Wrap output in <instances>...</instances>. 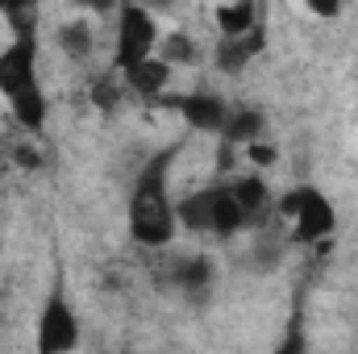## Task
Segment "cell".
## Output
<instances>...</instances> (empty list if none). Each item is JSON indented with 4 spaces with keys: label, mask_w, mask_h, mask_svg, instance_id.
<instances>
[{
    "label": "cell",
    "mask_w": 358,
    "mask_h": 354,
    "mask_svg": "<svg viewBox=\"0 0 358 354\" xmlns=\"http://www.w3.org/2000/svg\"><path fill=\"white\" fill-rule=\"evenodd\" d=\"M38 55H42V38H8L0 46V96L25 134H42L50 117Z\"/></svg>",
    "instance_id": "2"
},
{
    "label": "cell",
    "mask_w": 358,
    "mask_h": 354,
    "mask_svg": "<svg viewBox=\"0 0 358 354\" xmlns=\"http://www.w3.org/2000/svg\"><path fill=\"white\" fill-rule=\"evenodd\" d=\"M308 13H313V17H342L346 8H342V4H308Z\"/></svg>",
    "instance_id": "19"
},
{
    "label": "cell",
    "mask_w": 358,
    "mask_h": 354,
    "mask_svg": "<svg viewBox=\"0 0 358 354\" xmlns=\"http://www.w3.org/2000/svg\"><path fill=\"white\" fill-rule=\"evenodd\" d=\"M271 354H304V338L292 330V334H287V338H283V342H279V346H275Z\"/></svg>",
    "instance_id": "18"
},
{
    "label": "cell",
    "mask_w": 358,
    "mask_h": 354,
    "mask_svg": "<svg viewBox=\"0 0 358 354\" xmlns=\"http://www.w3.org/2000/svg\"><path fill=\"white\" fill-rule=\"evenodd\" d=\"M171 67L155 55V59H146V63H138V67H129V71H121V88L129 92V96H138V100H163L167 92H171Z\"/></svg>",
    "instance_id": "10"
},
{
    "label": "cell",
    "mask_w": 358,
    "mask_h": 354,
    "mask_svg": "<svg viewBox=\"0 0 358 354\" xmlns=\"http://www.w3.org/2000/svg\"><path fill=\"white\" fill-rule=\"evenodd\" d=\"M263 50H267V29L259 25V29H255V34H246V38H217L213 63H217V71L238 76V71H246Z\"/></svg>",
    "instance_id": "11"
},
{
    "label": "cell",
    "mask_w": 358,
    "mask_h": 354,
    "mask_svg": "<svg viewBox=\"0 0 358 354\" xmlns=\"http://www.w3.org/2000/svg\"><path fill=\"white\" fill-rule=\"evenodd\" d=\"M179 229L187 234H208V238H238L246 229V217L234 200V187L229 179H217V183H204L196 192H187L179 200Z\"/></svg>",
    "instance_id": "3"
},
{
    "label": "cell",
    "mask_w": 358,
    "mask_h": 354,
    "mask_svg": "<svg viewBox=\"0 0 358 354\" xmlns=\"http://www.w3.org/2000/svg\"><path fill=\"white\" fill-rule=\"evenodd\" d=\"M229 187H234V200H238V208H242V217H246V229L263 225L271 213H275V192H271V183L259 176V171H238V176H229Z\"/></svg>",
    "instance_id": "9"
},
{
    "label": "cell",
    "mask_w": 358,
    "mask_h": 354,
    "mask_svg": "<svg viewBox=\"0 0 358 354\" xmlns=\"http://www.w3.org/2000/svg\"><path fill=\"white\" fill-rule=\"evenodd\" d=\"M213 25H217L221 38H246V34H255V29L263 25V21H259V4H250V0L217 4V8H213Z\"/></svg>",
    "instance_id": "13"
},
{
    "label": "cell",
    "mask_w": 358,
    "mask_h": 354,
    "mask_svg": "<svg viewBox=\"0 0 358 354\" xmlns=\"http://www.w3.org/2000/svg\"><path fill=\"white\" fill-rule=\"evenodd\" d=\"M159 42H163V29L146 4H121L117 8V21H113V67H117V76L155 59Z\"/></svg>",
    "instance_id": "5"
},
{
    "label": "cell",
    "mask_w": 358,
    "mask_h": 354,
    "mask_svg": "<svg viewBox=\"0 0 358 354\" xmlns=\"http://www.w3.org/2000/svg\"><path fill=\"white\" fill-rule=\"evenodd\" d=\"M80 346H84V321H80L76 304L67 300V292L55 288L38 309L34 354H76Z\"/></svg>",
    "instance_id": "6"
},
{
    "label": "cell",
    "mask_w": 358,
    "mask_h": 354,
    "mask_svg": "<svg viewBox=\"0 0 358 354\" xmlns=\"http://www.w3.org/2000/svg\"><path fill=\"white\" fill-rule=\"evenodd\" d=\"M263 138H267V113L255 108V104H242V108L229 113V125H225V134H221V146L246 150V146H255V142H263Z\"/></svg>",
    "instance_id": "12"
},
{
    "label": "cell",
    "mask_w": 358,
    "mask_h": 354,
    "mask_svg": "<svg viewBox=\"0 0 358 354\" xmlns=\"http://www.w3.org/2000/svg\"><path fill=\"white\" fill-rule=\"evenodd\" d=\"M55 42H59V50H63V59H71V63H88L92 50H96V29H92L84 17H76V21H63V25H59Z\"/></svg>",
    "instance_id": "14"
},
{
    "label": "cell",
    "mask_w": 358,
    "mask_h": 354,
    "mask_svg": "<svg viewBox=\"0 0 358 354\" xmlns=\"http://www.w3.org/2000/svg\"><path fill=\"white\" fill-rule=\"evenodd\" d=\"M179 159V146H163L142 163V171L129 183L125 200V229L129 242L142 250H167L179 234V200L171 196V163Z\"/></svg>",
    "instance_id": "1"
},
{
    "label": "cell",
    "mask_w": 358,
    "mask_h": 354,
    "mask_svg": "<svg viewBox=\"0 0 358 354\" xmlns=\"http://www.w3.org/2000/svg\"><path fill=\"white\" fill-rule=\"evenodd\" d=\"M167 288L179 292L183 300L200 304V300H208L213 288H217V263H213L208 255H179V259L167 263Z\"/></svg>",
    "instance_id": "8"
},
{
    "label": "cell",
    "mask_w": 358,
    "mask_h": 354,
    "mask_svg": "<svg viewBox=\"0 0 358 354\" xmlns=\"http://www.w3.org/2000/svg\"><path fill=\"white\" fill-rule=\"evenodd\" d=\"M125 96V88H121V76L113 80V71L108 76H100L96 80V88H92V100H96V108H117V100Z\"/></svg>",
    "instance_id": "16"
},
{
    "label": "cell",
    "mask_w": 358,
    "mask_h": 354,
    "mask_svg": "<svg viewBox=\"0 0 358 354\" xmlns=\"http://www.w3.org/2000/svg\"><path fill=\"white\" fill-rule=\"evenodd\" d=\"M275 217L283 221L287 242H296V246L325 242V238L338 229V208H334V200H329L317 183H296V187H287V192L275 200Z\"/></svg>",
    "instance_id": "4"
},
{
    "label": "cell",
    "mask_w": 358,
    "mask_h": 354,
    "mask_svg": "<svg viewBox=\"0 0 358 354\" xmlns=\"http://www.w3.org/2000/svg\"><path fill=\"white\" fill-rule=\"evenodd\" d=\"M275 159H279V155H275V146H267V142H255V146L242 150V163H255V167H267Z\"/></svg>",
    "instance_id": "17"
},
{
    "label": "cell",
    "mask_w": 358,
    "mask_h": 354,
    "mask_svg": "<svg viewBox=\"0 0 358 354\" xmlns=\"http://www.w3.org/2000/svg\"><path fill=\"white\" fill-rule=\"evenodd\" d=\"M159 104H167L171 113H179V121L187 125V129H196V134H225V125H229V113H234V104L225 100V96H217V92H167Z\"/></svg>",
    "instance_id": "7"
},
{
    "label": "cell",
    "mask_w": 358,
    "mask_h": 354,
    "mask_svg": "<svg viewBox=\"0 0 358 354\" xmlns=\"http://www.w3.org/2000/svg\"><path fill=\"white\" fill-rule=\"evenodd\" d=\"M196 42H192V34H163V42H159V59L176 71V67H187V63H196Z\"/></svg>",
    "instance_id": "15"
}]
</instances>
